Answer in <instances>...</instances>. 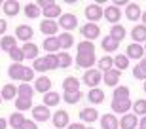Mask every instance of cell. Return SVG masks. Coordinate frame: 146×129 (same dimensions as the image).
Instances as JSON below:
<instances>
[{"label":"cell","mask_w":146,"mask_h":129,"mask_svg":"<svg viewBox=\"0 0 146 129\" xmlns=\"http://www.w3.org/2000/svg\"><path fill=\"white\" fill-rule=\"evenodd\" d=\"M76 48H78V55H95V46H93V42L84 40V42H80Z\"/></svg>","instance_id":"cell-35"},{"label":"cell","mask_w":146,"mask_h":129,"mask_svg":"<svg viewBox=\"0 0 146 129\" xmlns=\"http://www.w3.org/2000/svg\"><path fill=\"white\" fill-rule=\"evenodd\" d=\"M61 102V95L57 91H48V93H44V101H42V104L44 106H57Z\"/></svg>","instance_id":"cell-28"},{"label":"cell","mask_w":146,"mask_h":129,"mask_svg":"<svg viewBox=\"0 0 146 129\" xmlns=\"http://www.w3.org/2000/svg\"><path fill=\"white\" fill-rule=\"evenodd\" d=\"M139 127V118L133 112H127L119 120V129H137Z\"/></svg>","instance_id":"cell-13"},{"label":"cell","mask_w":146,"mask_h":129,"mask_svg":"<svg viewBox=\"0 0 146 129\" xmlns=\"http://www.w3.org/2000/svg\"><path fill=\"white\" fill-rule=\"evenodd\" d=\"M101 48H103L106 53H112V51H116V49L119 48V44H118V42H114L110 36H104L103 40H101Z\"/></svg>","instance_id":"cell-36"},{"label":"cell","mask_w":146,"mask_h":129,"mask_svg":"<svg viewBox=\"0 0 146 129\" xmlns=\"http://www.w3.org/2000/svg\"><path fill=\"white\" fill-rule=\"evenodd\" d=\"M23 13H25L29 19H36V17L42 15V10H40V8H38L34 2H29V4L23 6Z\"/></svg>","instance_id":"cell-29"},{"label":"cell","mask_w":146,"mask_h":129,"mask_svg":"<svg viewBox=\"0 0 146 129\" xmlns=\"http://www.w3.org/2000/svg\"><path fill=\"white\" fill-rule=\"evenodd\" d=\"M131 108H133V114H135L137 118L139 116H146V99H137V101H133V104H131Z\"/></svg>","instance_id":"cell-33"},{"label":"cell","mask_w":146,"mask_h":129,"mask_svg":"<svg viewBox=\"0 0 146 129\" xmlns=\"http://www.w3.org/2000/svg\"><path fill=\"white\" fill-rule=\"evenodd\" d=\"M31 80H34V70L31 68V66H23V72H21V80L23 84H29Z\"/></svg>","instance_id":"cell-47"},{"label":"cell","mask_w":146,"mask_h":129,"mask_svg":"<svg viewBox=\"0 0 146 129\" xmlns=\"http://www.w3.org/2000/svg\"><path fill=\"white\" fill-rule=\"evenodd\" d=\"M57 40H59L61 49H65V51L74 46V36H72V32H61V34H57Z\"/></svg>","instance_id":"cell-23"},{"label":"cell","mask_w":146,"mask_h":129,"mask_svg":"<svg viewBox=\"0 0 146 129\" xmlns=\"http://www.w3.org/2000/svg\"><path fill=\"white\" fill-rule=\"evenodd\" d=\"M6 127H8V120L0 118V129H6Z\"/></svg>","instance_id":"cell-55"},{"label":"cell","mask_w":146,"mask_h":129,"mask_svg":"<svg viewBox=\"0 0 146 129\" xmlns=\"http://www.w3.org/2000/svg\"><path fill=\"white\" fill-rule=\"evenodd\" d=\"M142 48H144V53H146V46H142Z\"/></svg>","instance_id":"cell-60"},{"label":"cell","mask_w":146,"mask_h":129,"mask_svg":"<svg viewBox=\"0 0 146 129\" xmlns=\"http://www.w3.org/2000/svg\"><path fill=\"white\" fill-rule=\"evenodd\" d=\"M125 57L127 59H135V61H141L142 57H144V48H142L141 44H129L127 48H125Z\"/></svg>","instance_id":"cell-11"},{"label":"cell","mask_w":146,"mask_h":129,"mask_svg":"<svg viewBox=\"0 0 146 129\" xmlns=\"http://www.w3.org/2000/svg\"><path fill=\"white\" fill-rule=\"evenodd\" d=\"M34 91L42 93V95L51 91V80H49L48 76H38L36 80H34Z\"/></svg>","instance_id":"cell-18"},{"label":"cell","mask_w":146,"mask_h":129,"mask_svg":"<svg viewBox=\"0 0 146 129\" xmlns=\"http://www.w3.org/2000/svg\"><path fill=\"white\" fill-rule=\"evenodd\" d=\"M34 36V29L31 25H17L15 27V40H21V42H31Z\"/></svg>","instance_id":"cell-7"},{"label":"cell","mask_w":146,"mask_h":129,"mask_svg":"<svg viewBox=\"0 0 146 129\" xmlns=\"http://www.w3.org/2000/svg\"><path fill=\"white\" fill-rule=\"evenodd\" d=\"M51 124H53L55 129H65L70 124V116H68L66 110H57V112L51 114Z\"/></svg>","instance_id":"cell-5"},{"label":"cell","mask_w":146,"mask_h":129,"mask_svg":"<svg viewBox=\"0 0 146 129\" xmlns=\"http://www.w3.org/2000/svg\"><path fill=\"white\" fill-rule=\"evenodd\" d=\"M131 38L135 40V44H146V27L144 25H135L131 29Z\"/></svg>","instance_id":"cell-20"},{"label":"cell","mask_w":146,"mask_h":129,"mask_svg":"<svg viewBox=\"0 0 146 129\" xmlns=\"http://www.w3.org/2000/svg\"><path fill=\"white\" fill-rule=\"evenodd\" d=\"M21 51L25 55V59H31V61L38 59V46L33 42H27L25 46H21Z\"/></svg>","instance_id":"cell-26"},{"label":"cell","mask_w":146,"mask_h":129,"mask_svg":"<svg viewBox=\"0 0 146 129\" xmlns=\"http://www.w3.org/2000/svg\"><path fill=\"white\" fill-rule=\"evenodd\" d=\"M103 17L110 25H118V21L121 19V11H119L116 6L110 4V6H106V8H103Z\"/></svg>","instance_id":"cell-10"},{"label":"cell","mask_w":146,"mask_h":129,"mask_svg":"<svg viewBox=\"0 0 146 129\" xmlns=\"http://www.w3.org/2000/svg\"><path fill=\"white\" fill-rule=\"evenodd\" d=\"M0 97H2V101H15L17 86H13V84H6V86L2 87V91H0Z\"/></svg>","instance_id":"cell-24"},{"label":"cell","mask_w":146,"mask_h":129,"mask_svg":"<svg viewBox=\"0 0 146 129\" xmlns=\"http://www.w3.org/2000/svg\"><path fill=\"white\" fill-rule=\"evenodd\" d=\"M137 129H141V127H137Z\"/></svg>","instance_id":"cell-62"},{"label":"cell","mask_w":146,"mask_h":129,"mask_svg":"<svg viewBox=\"0 0 146 129\" xmlns=\"http://www.w3.org/2000/svg\"><path fill=\"white\" fill-rule=\"evenodd\" d=\"M17 97H21V99H31V101H33L34 87L31 86V84H19V87H17Z\"/></svg>","instance_id":"cell-31"},{"label":"cell","mask_w":146,"mask_h":129,"mask_svg":"<svg viewBox=\"0 0 146 129\" xmlns=\"http://www.w3.org/2000/svg\"><path fill=\"white\" fill-rule=\"evenodd\" d=\"M84 15L87 17V23H97L99 19H103V6H101V4H89V6H86Z\"/></svg>","instance_id":"cell-4"},{"label":"cell","mask_w":146,"mask_h":129,"mask_svg":"<svg viewBox=\"0 0 146 129\" xmlns=\"http://www.w3.org/2000/svg\"><path fill=\"white\" fill-rule=\"evenodd\" d=\"M84 84L86 86H89L93 89V87H99V84L103 82V74H101V70H97V68H89V70H86L84 72Z\"/></svg>","instance_id":"cell-2"},{"label":"cell","mask_w":146,"mask_h":129,"mask_svg":"<svg viewBox=\"0 0 146 129\" xmlns=\"http://www.w3.org/2000/svg\"><path fill=\"white\" fill-rule=\"evenodd\" d=\"M139 66H141V68H142V70L146 72V57H142V59L139 61Z\"/></svg>","instance_id":"cell-54"},{"label":"cell","mask_w":146,"mask_h":129,"mask_svg":"<svg viewBox=\"0 0 146 129\" xmlns=\"http://www.w3.org/2000/svg\"><path fill=\"white\" fill-rule=\"evenodd\" d=\"M114 68L119 70V72H121V70H127L129 68V59H127L123 53L116 55V57H114Z\"/></svg>","instance_id":"cell-38"},{"label":"cell","mask_w":146,"mask_h":129,"mask_svg":"<svg viewBox=\"0 0 146 129\" xmlns=\"http://www.w3.org/2000/svg\"><path fill=\"white\" fill-rule=\"evenodd\" d=\"M19 129H38V124L34 122V120H27V118H25V122L21 124Z\"/></svg>","instance_id":"cell-49"},{"label":"cell","mask_w":146,"mask_h":129,"mask_svg":"<svg viewBox=\"0 0 146 129\" xmlns=\"http://www.w3.org/2000/svg\"><path fill=\"white\" fill-rule=\"evenodd\" d=\"M119 80H121V72L116 70V68H110V70H106V72H103V82L108 87L119 86Z\"/></svg>","instance_id":"cell-12"},{"label":"cell","mask_w":146,"mask_h":129,"mask_svg":"<svg viewBox=\"0 0 146 129\" xmlns=\"http://www.w3.org/2000/svg\"><path fill=\"white\" fill-rule=\"evenodd\" d=\"M6 31H8V21L6 19H0V38L6 36Z\"/></svg>","instance_id":"cell-50"},{"label":"cell","mask_w":146,"mask_h":129,"mask_svg":"<svg viewBox=\"0 0 146 129\" xmlns=\"http://www.w3.org/2000/svg\"><path fill=\"white\" fill-rule=\"evenodd\" d=\"M87 125L86 124H82V122H76V124H68L66 125V129H86Z\"/></svg>","instance_id":"cell-51"},{"label":"cell","mask_w":146,"mask_h":129,"mask_svg":"<svg viewBox=\"0 0 146 129\" xmlns=\"http://www.w3.org/2000/svg\"><path fill=\"white\" fill-rule=\"evenodd\" d=\"M110 38H112L114 42H121V40H123L125 38V27H121V25H112V27H110V34H108Z\"/></svg>","instance_id":"cell-30"},{"label":"cell","mask_w":146,"mask_h":129,"mask_svg":"<svg viewBox=\"0 0 146 129\" xmlns=\"http://www.w3.org/2000/svg\"><path fill=\"white\" fill-rule=\"evenodd\" d=\"M42 15L46 17V19H51V21H55V19H59V17L63 15V11H61V6L57 4V2H53V4L48 6L46 10H42Z\"/></svg>","instance_id":"cell-19"},{"label":"cell","mask_w":146,"mask_h":129,"mask_svg":"<svg viewBox=\"0 0 146 129\" xmlns=\"http://www.w3.org/2000/svg\"><path fill=\"white\" fill-rule=\"evenodd\" d=\"M142 15V10L141 6L135 4V2H129V4L125 6V17L129 19V21H139Z\"/></svg>","instance_id":"cell-15"},{"label":"cell","mask_w":146,"mask_h":129,"mask_svg":"<svg viewBox=\"0 0 146 129\" xmlns=\"http://www.w3.org/2000/svg\"><path fill=\"white\" fill-rule=\"evenodd\" d=\"M131 104H133L131 99H112V112L123 116L131 110Z\"/></svg>","instance_id":"cell-8"},{"label":"cell","mask_w":146,"mask_h":129,"mask_svg":"<svg viewBox=\"0 0 146 129\" xmlns=\"http://www.w3.org/2000/svg\"><path fill=\"white\" fill-rule=\"evenodd\" d=\"M0 104H2V97H0Z\"/></svg>","instance_id":"cell-61"},{"label":"cell","mask_w":146,"mask_h":129,"mask_svg":"<svg viewBox=\"0 0 146 129\" xmlns=\"http://www.w3.org/2000/svg\"><path fill=\"white\" fill-rule=\"evenodd\" d=\"M114 68V57H110V55H104V57H101L99 59V68L101 72H106V70Z\"/></svg>","instance_id":"cell-40"},{"label":"cell","mask_w":146,"mask_h":129,"mask_svg":"<svg viewBox=\"0 0 146 129\" xmlns=\"http://www.w3.org/2000/svg\"><path fill=\"white\" fill-rule=\"evenodd\" d=\"M57 25H59V29H63V32H70L78 27V17H76L74 13H63V15L59 17Z\"/></svg>","instance_id":"cell-1"},{"label":"cell","mask_w":146,"mask_h":129,"mask_svg":"<svg viewBox=\"0 0 146 129\" xmlns=\"http://www.w3.org/2000/svg\"><path fill=\"white\" fill-rule=\"evenodd\" d=\"M31 106H33V101H31V99L15 97V108H17V112H25V110H29Z\"/></svg>","instance_id":"cell-43"},{"label":"cell","mask_w":146,"mask_h":129,"mask_svg":"<svg viewBox=\"0 0 146 129\" xmlns=\"http://www.w3.org/2000/svg\"><path fill=\"white\" fill-rule=\"evenodd\" d=\"M31 68H33L34 72H48V64H46L44 57H38V59L33 61V66H31Z\"/></svg>","instance_id":"cell-45"},{"label":"cell","mask_w":146,"mask_h":129,"mask_svg":"<svg viewBox=\"0 0 146 129\" xmlns=\"http://www.w3.org/2000/svg\"><path fill=\"white\" fill-rule=\"evenodd\" d=\"M95 61H97V57L95 55H76V66L78 68H86V70H89V68H93L95 66Z\"/></svg>","instance_id":"cell-14"},{"label":"cell","mask_w":146,"mask_h":129,"mask_svg":"<svg viewBox=\"0 0 146 129\" xmlns=\"http://www.w3.org/2000/svg\"><path fill=\"white\" fill-rule=\"evenodd\" d=\"M40 32H44L46 38L57 36L59 34V25H57V21H51V19H42L40 21Z\"/></svg>","instance_id":"cell-9"},{"label":"cell","mask_w":146,"mask_h":129,"mask_svg":"<svg viewBox=\"0 0 146 129\" xmlns=\"http://www.w3.org/2000/svg\"><path fill=\"white\" fill-rule=\"evenodd\" d=\"M127 4H129L127 0H114V4H112V6H116V8H118V10H119L121 6H127Z\"/></svg>","instance_id":"cell-52"},{"label":"cell","mask_w":146,"mask_h":129,"mask_svg":"<svg viewBox=\"0 0 146 129\" xmlns=\"http://www.w3.org/2000/svg\"><path fill=\"white\" fill-rule=\"evenodd\" d=\"M144 93H146V80H144Z\"/></svg>","instance_id":"cell-57"},{"label":"cell","mask_w":146,"mask_h":129,"mask_svg":"<svg viewBox=\"0 0 146 129\" xmlns=\"http://www.w3.org/2000/svg\"><path fill=\"white\" fill-rule=\"evenodd\" d=\"M86 129H95V127H89V125H87V127H86Z\"/></svg>","instance_id":"cell-58"},{"label":"cell","mask_w":146,"mask_h":129,"mask_svg":"<svg viewBox=\"0 0 146 129\" xmlns=\"http://www.w3.org/2000/svg\"><path fill=\"white\" fill-rule=\"evenodd\" d=\"M46 64H48V70H55L59 68V59H57V53H48L44 57Z\"/></svg>","instance_id":"cell-44"},{"label":"cell","mask_w":146,"mask_h":129,"mask_svg":"<svg viewBox=\"0 0 146 129\" xmlns=\"http://www.w3.org/2000/svg\"><path fill=\"white\" fill-rule=\"evenodd\" d=\"M2 4H4V2H2V0H0V8H2Z\"/></svg>","instance_id":"cell-59"},{"label":"cell","mask_w":146,"mask_h":129,"mask_svg":"<svg viewBox=\"0 0 146 129\" xmlns=\"http://www.w3.org/2000/svg\"><path fill=\"white\" fill-rule=\"evenodd\" d=\"M133 78H135V80H146V72L139 66V64L133 66Z\"/></svg>","instance_id":"cell-48"},{"label":"cell","mask_w":146,"mask_h":129,"mask_svg":"<svg viewBox=\"0 0 146 129\" xmlns=\"http://www.w3.org/2000/svg\"><path fill=\"white\" fill-rule=\"evenodd\" d=\"M82 97H84V93H82V91H70V93H65L63 99H65L66 104H76V102L82 101Z\"/></svg>","instance_id":"cell-41"},{"label":"cell","mask_w":146,"mask_h":129,"mask_svg":"<svg viewBox=\"0 0 146 129\" xmlns=\"http://www.w3.org/2000/svg\"><path fill=\"white\" fill-rule=\"evenodd\" d=\"M141 19H142V25H144V27H146V10L142 11V15H141Z\"/></svg>","instance_id":"cell-56"},{"label":"cell","mask_w":146,"mask_h":129,"mask_svg":"<svg viewBox=\"0 0 146 129\" xmlns=\"http://www.w3.org/2000/svg\"><path fill=\"white\" fill-rule=\"evenodd\" d=\"M33 118L34 122H48L49 120V108L40 104V106H34L33 108Z\"/></svg>","instance_id":"cell-22"},{"label":"cell","mask_w":146,"mask_h":129,"mask_svg":"<svg viewBox=\"0 0 146 129\" xmlns=\"http://www.w3.org/2000/svg\"><path fill=\"white\" fill-rule=\"evenodd\" d=\"M101 118V114H99V110L95 106H86L80 110V120L82 124H93V122H97V120Z\"/></svg>","instance_id":"cell-6"},{"label":"cell","mask_w":146,"mask_h":129,"mask_svg":"<svg viewBox=\"0 0 146 129\" xmlns=\"http://www.w3.org/2000/svg\"><path fill=\"white\" fill-rule=\"evenodd\" d=\"M10 59L13 61V63H19V64H21V61H25V55H23V51H21L19 46H15V48L10 51Z\"/></svg>","instance_id":"cell-46"},{"label":"cell","mask_w":146,"mask_h":129,"mask_svg":"<svg viewBox=\"0 0 146 129\" xmlns=\"http://www.w3.org/2000/svg\"><path fill=\"white\" fill-rule=\"evenodd\" d=\"M101 127L103 129H119V120L114 116V114H103L101 116Z\"/></svg>","instance_id":"cell-16"},{"label":"cell","mask_w":146,"mask_h":129,"mask_svg":"<svg viewBox=\"0 0 146 129\" xmlns=\"http://www.w3.org/2000/svg\"><path fill=\"white\" fill-rule=\"evenodd\" d=\"M87 101L91 102V104H101V102H104V91L101 89V87H93V89H89V93H87Z\"/></svg>","instance_id":"cell-25"},{"label":"cell","mask_w":146,"mask_h":129,"mask_svg":"<svg viewBox=\"0 0 146 129\" xmlns=\"http://www.w3.org/2000/svg\"><path fill=\"white\" fill-rule=\"evenodd\" d=\"M139 127H141V129H146V116H142V118L139 120Z\"/></svg>","instance_id":"cell-53"},{"label":"cell","mask_w":146,"mask_h":129,"mask_svg":"<svg viewBox=\"0 0 146 129\" xmlns=\"http://www.w3.org/2000/svg\"><path fill=\"white\" fill-rule=\"evenodd\" d=\"M23 122H25V116H23V112H13V114H10V118H8V124H10L13 129H19Z\"/></svg>","instance_id":"cell-39"},{"label":"cell","mask_w":146,"mask_h":129,"mask_svg":"<svg viewBox=\"0 0 146 129\" xmlns=\"http://www.w3.org/2000/svg\"><path fill=\"white\" fill-rule=\"evenodd\" d=\"M2 10H4V15L8 17H15L19 11H21V4L17 0H6L2 4Z\"/></svg>","instance_id":"cell-17"},{"label":"cell","mask_w":146,"mask_h":129,"mask_svg":"<svg viewBox=\"0 0 146 129\" xmlns=\"http://www.w3.org/2000/svg\"><path fill=\"white\" fill-rule=\"evenodd\" d=\"M57 59H59V68H68L72 64V61H74L68 51H59L57 53Z\"/></svg>","instance_id":"cell-37"},{"label":"cell","mask_w":146,"mask_h":129,"mask_svg":"<svg viewBox=\"0 0 146 129\" xmlns=\"http://www.w3.org/2000/svg\"><path fill=\"white\" fill-rule=\"evenodd\" d=\"M63 91L70 93V91H80V80L74 78V76H68L63 80Z\"/></svg>","instance_id":"cell-27"},{"label":"cell","mask_w":146,"mask_h":129,"mask_svg":"<svg viewBox=\"0 0 146 129\" xmlns=\"http://www.w3.org/2000/svg\"><path fill=\"white\" fill-rule=\"evenodd\" d=\"M44 49H46V53H59V40H57V36H48L46 40H44Z\"/></svg>","instance_id":"cell-21"},{"label":"cell","mask_w":146,"mask_h":129,"mask_svg":"<svg viewBox=\"0 0 146 129\" xmlns=\"http://www.w3.org/2000/svg\"><path fill=\"white\" fill-rule=\"evenodd\" d=\"M80 32H82V36L86 38L87 42H93L95 38L101 36V27H99L97 23H86V25H82Z\"/></svg>","instance_id":"cell-3"},{"label":"cell","mask_w":146,"mask_h":129,"mask_svg":"<svg viewBox=\"0 0 146 129\" xmlns=\"http://www.w3.org/2000/svg\"><path fill=\"white\" fill-rule=\"evenodd\" d=\"M23 66L25 64H19V63H11L10 64V68H8V76H10L13 82H17V80H21V72H23Z\"/></svg>","instance_id":"cell-34"},{"label":"cell","mask_w":146,"mask_h":129,"mask_svg":"<svg viewBox=\"0 0 146 129\" xmlns=\"http://www.w3.org/2000/svg\"><path fill=\"white\" fill-rule=\"evenodd\" d=\"M15 46H17L15 36H10V34H6V36L0 38V49H4V51H8V53H10V51L15 48Z\"/></svg>","instance_id":"cell-32"},{"label":"cell","mask_w":146,"mask_h":129,"mask_svg":"<svg viewBox=\"0 0 146 129\" xmlns=\"http://www.w3.org/2000/svg\"><path fill=\"white\" fill-rule=\"evenodd\" d=\"M129 87L127 86H116L114 87V91H112V95H114V99H129Z\"/></svg>","instance_id":"cell-42"}]
</instances>
